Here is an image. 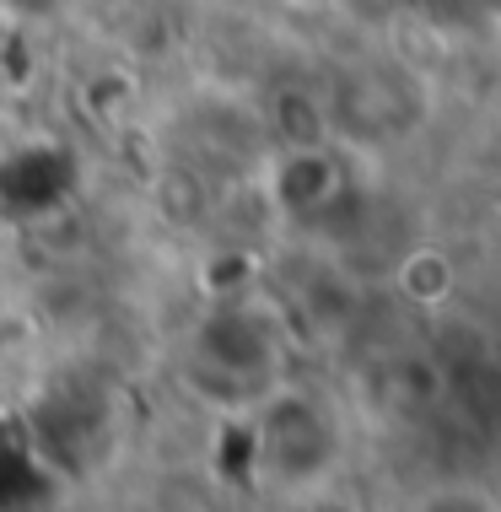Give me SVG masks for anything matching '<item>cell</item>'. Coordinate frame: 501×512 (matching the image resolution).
I'll return each mask as SVG.
<instances>
[{"mask_svg":"<svg viewBox=\"0 0 501 512\" xmlns=\"http://www.w3.org/2000/svg\"><path fill=\"white\" fill-rule=\"evenodd\" d=\"M6 6H11V11H49L54 0H6Z\"/></svg>","mask_w":501,"mask_h":512,"instance_id":"3","label":"cell"},{"mask_svg":"<svg viewBox=\"0 0 501 512\" xmlns=\"http://www.w3.org/2000/svg\"><path fill=\"white\" fill-rule=\"evenodd\" d=\"M76 189V157L60 146H17L0 157V216L38 221L60 211Z\"/></svg>","mask_w":501,"mask_h":512,"instance_id":"1","label":"cell"},{"mask_svg":"<svg viewBox=\"0 0 501 512\" xmlns=\"http://www.w3.org/2000/svg\"><path fill=\"white\" fill-rule=\"evenodd\" d=\"M44 496H49V480L33 464V453L17 448L11 437H0V512H27Z\"/></svg>","mask_w":501,"mask_h":512,"instance_id":"2","label":"cell"}]
</instances>
